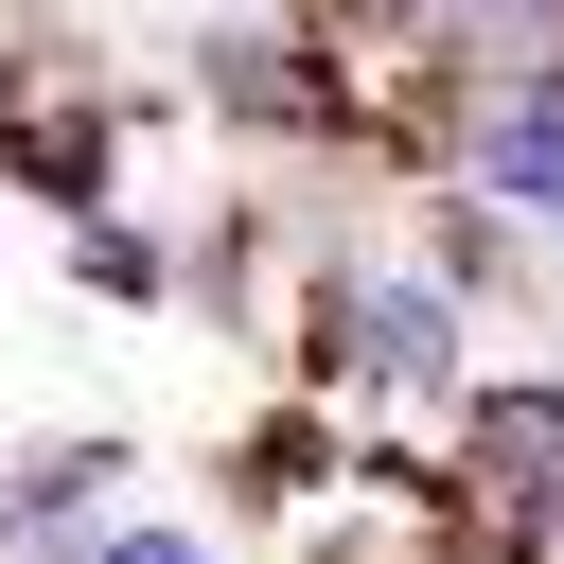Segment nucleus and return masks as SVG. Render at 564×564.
<instances>
[{
    "instance_id": "nucleus-1",
    "label": "nucleus",
    "mask_w": 564,
    "mask_h": 564,
    "mask_svg": "<svg viewBox=\"0 0 564 564\" xmlns=\"http://www.w3.org/2000/svg\"><path fill=\"white\" fill-rule=\"evenodd\" d=\"M282 352H300V388L352 405V423H441V405L476 388V300H458L423 247H388V229H317L300 282H282Z\"/></svg>"
},
{
    "instance_id": "nucleus-7",
    "label": "nucleus",
    "mask_w": 564,
    "mask_h": 564,
    "mask_svg": "<svg viewBox=\"0 0 564 564\" xmlns=\"http://www.w3.org/2000/svg\"><path fill=\"white\" fill-rule=\"evenodd\" d=\"M70 564H247V546H229L212 511H141V494H123V511H106V529H88Z\"/></svg>"
},
{
    "instance_id": "nucleus-6",
    "label": "nucleus",
    "mask_w": 564,
    "mask_h": 564,
    "mask_svg": "<svg viewBox=\"0 0 564 564\" xmlns=\"http://www.w3.org/2000/svg\"><path fill=\"white\" fill-rule=\"evenodd\" d=\"M317 476H335V423H317V405H264V423L229 441V511H300Z\"/></svg>"
},
{
    "instance_id": "nucleus-2",
    "label": "nucleus",
    "mask_w": 564,
    "mask_h": 564,
    "mask_svg": "<svg viewBox=\"0 0 564 564\" xmlns=\"http://www.w3.org/2000/svg\"><path fill=\"white\" fill-rule=\"evenodd\" d=\"M441 511L494 564H564V370H476L441 405Z\"/></svg>"
},
{
    "instance_id": "nucleus-4",
    "label": "nucleus",
    "mask_w": 564,
    "mask_h": 564,
    "mask_svg": "<svg viewBox=\"0 0 564 564\" xmlns=\"http://www.w3.org/2000/svg\"><path fill=\"white\" fill-rule=\"evenodd\" d=\"M423 176H458L476 212H511L529 247H564V88H458L423 123Z\"/></svg>"
},
{
    "instance_id": "nucleus-3",
    "label": "nucleus",
    "mask_w": 564,
    "mask_h": 564,
    "mask_svg": "<svg viewBox=\"0 0 564 564\" xmlns=\"http://www.w3.org/2000/svg\"><path fill=\"white\" fill-rule=\"evenodd\" d=\"M123 176H141V106L106 70H70V53H18L0 70V194L88 229V212H123Z\"/></svg>"
},
{
    "instance_id": "nucleus-5",
    "label": "nucleus",
    "mask_w": 564,
    "mask_h": 564,
    "mask_svg": "<svg viewBox=\"0 0 564 564\" xmlns=\"http://www.w3.org/2000/svg\"><path fill=\"white\" fill-rule=\"evenodd\" d=\"M70 300H106V317H176V300H194V229H159V212H88V229H70Z\"/></svg>"
}]
</instances>
